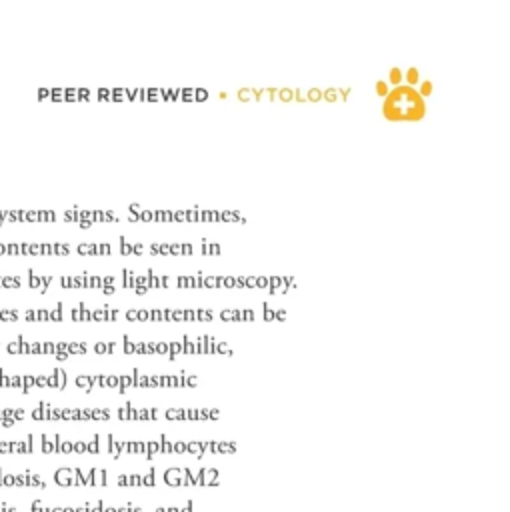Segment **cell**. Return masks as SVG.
<instances>
[{"mask_svg": "<svg viewBox=\"0 0 510 512\" xmlns=\"http://www.w3.org/2000/svg\"><path fill=\"white\" fill-rule=\"evenodd\" d=\"M424 110V100L412 86H396L384 100V116L388 120H420Z\"/></svg>", "mask_w": 510, "mask_h": 512, "instance_id": "1", "label": "cell"}, {"mask_svg": "<svg viewBox=\"0 0 510 512\" xmlns=\"http://www.w3.org/2000/svg\"><path fill=\"white\" fill-rule=\"evenodd\" d=\"M418 78H420L418 68H414V66H412V68H408V70H406V80H408L410 84H416V82H418Z\"/></svg>", "mask_w": 510, "mask_h": 512, "instance_id": "2", "label": "cell"}, {"mask_svg": "<svg viewBox=\"0 0 510 512\" xmlns=\"http://www.w3.org/2000/svg\"><path fill=\"white\" fill-rule=\"evenodd\" d=\"M376 92H378L380 96H388V92H390V90H388L386 80H378V82H376Z\"/></svg>", "mask_w": 510, "mask_h": 512, "instance_id": "3", "label": "cell"}, {"mask_svg": "<svg viewBox=\"0 0 510 512\" xmlns=\"http://www.w3.org/2000/svg\"><path fill=\"white\" fill-rule=\"evenodd\" d=\"M400 80H402V70H400V68H392V70H390V82L400 84Z\"/></svg>", "mask_w": 510, "mask_h": 512, "instance_id": "4", "label": "cell"}, {"mask_svg": "<svg viewBox=\"0 0 510 512\" xmlns=\"http://www.w3.org/2000/svg\"><path fill=\"white\" fill-rule=\"evenodd\" d=\"M432 92V82L430 80H426V82H422V86H420V90H418V94L420 96H428Z\"/></svg>", "mask_w": 510, "mask_h": 512, "instance_id": "5", "label": "cell"}, {"mask_svg": "<svg viewBox=\"0 0 510 512\" xmlns=\"http://www.w3.org/2000/svg\"><path fill=\"white\" fill-rule=\"evenodd\" d=\"M278 94H280L282 100H292L294 98V90H278Z\"/></svg>", "mask_w": 510, "mask_h": 512, "instance_id": "6", "label": "cell"}, {"mask_svg": "<svg viewBox=\"0 0 510 512\" xmlns=\"http://www.w3.org/2000/svg\"><path fill=\"white\" fill-rule=\"evenodd\" d=\"M322 98V90H310L308 92V100H320Z\"/></svg>", "mask_w": 510, "mask_h": 512, "instance_id": "7", "label": "cell"}]
</instances>
